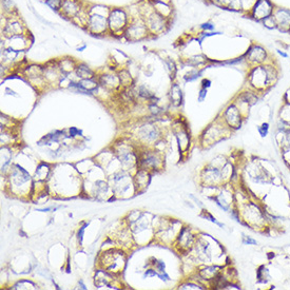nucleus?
<instances>
[{
    "label": "nucleus",
    "instance_id": "obj_16",
    "mask_svg": "<svg viewBox=\"0 0 290 290\" xmlns=\"http://www.w3.org/2000/svg\"><path fill=\"white\" fill-rule=\"evenodd\" d=\"M87 225H88V224H85V225H83L82 227H80V228H79V230H78V233H77V238H78V242H79V244H81V242H82V237H83V232H85V230H86V227H87Z\"/></svg>",
    "mask_w": 290,
    "mask_h": 290
},
{
    "label": "nucleus",
    "instance_id": "obj_19",
    "mask_svg": "<svg viewBox=\"0 0 290 290\" xmlns=\"http://www.w3.org/2000/svg\"><path fill=\"white\" fill-rule=\"evenodd\" d=\"M275 51H276V53H278V55L281 56V57H283V58H288L289 57V55L284 50H281V49H276Z\"/></svg>",
    "mask_w": 290,
    "mask_h": 290
},
{
    "label": "nucleus",
    "instance_id": "obj_15",
    "mask_svg": "<svg viewBox=\"0 0 290 290\" xmlns=\"http://www.w3.org/2000/svg\"><path fill=\"white\" fill-rule=\"evenodd\" d=\"M268 130H269V124H268L267 123L266 124H263L262 127H259V132L261 133V135H262L263 137L267 135Z\"/></svg>",
    "mask_w": 290,
    "mask_h": 290
},
{
    "label": "nucleus",
    "instance_id": "obj_18",
    "mask_svg": "<svg viewBox=\"0 0 290 290\" xmlns=\"http://www.w3.org/2000/svg\"><path fill=\"white\" fill-rule=\"evenodd\" d=\"M155 275H157V272L156 271H154L153 269H149V270H147L145 272V274H143V276L145 278H150V276H155Z\"/></svg>",
    "mask_w": 290,
    "mask_h": 290
},
{
    "label": "nucleus",
    "instance_id": "obj_11",
    "mask_svg": "<svg viewBox=\"0 0 290 290\" xmlns=\"http://www.w3.org/2000/svg\"><path fill=\"white\" fill-rule=\"evenodd\" d=\"M262 24L264 28H266L267 30H270V31H272V30H278V26H276V22H275V19H274V17H273V15H271L270 17L265 19L262 22Z\"/></svg>",
    "mask_w": 290,
    "mask_h": 290
},
{
    "label": "nucleus",
    "instance_id": "obj_3",
    "mask_svg": "<svg viewBox=\"0 0 290 290\" xmlns=\"http://www.w3.org/2000/svg\"><path fill=\"white\" fill-rule=\"evenodd\" d=\"M268 57H269L268 51L263 45L260 44V43H252V44H250L247 52L244 55L245 60L253 67L267 62Z\"/></svg>",
    "mask_w": 290,
    "mask_h": 290
},
{
    "label": "nucleus",
    "instance_id": "obj_21",
    "mask_svg": "<svg viewBox=\"0 0 290 290\" xmlns=\"http://www.w3.org/2000/svg\"><path fill=\"white\" fill-rule=\"evenodd\" d=\"M70 134H71L72 137H74V136H76V135H78V134H81V132L78 129H76V128H71V129H70Z\"/></svg>",
    "mask_w": 290,
    "mask_h": 290
},
{
    "label": "nucleus",
    "instance_id": "obj_1",
    "mask_svg": "<svg viewBox=\"0 0 290 290\" xmlns=\"http://www.w3.org/2000/svg\"><path fill=\"white\" fill-rule=\"evenodd\" d=\"M278 78V71L272 63H265L251 68L248 74V81L256 92L268 90Z\"/></svg>",
    "mask_w": 290,
    "mask_h": 290
},
{
    "label": "nucleus",
    "instance_id": "obj_4",
    "mask_svg": "<svg viewBox=\"0 0 290 290\" xmlns=\"http://www.w3.org/2000/svg\"><path fill=\"white\" fill-rule=\"evenodd\" d=\"M278 31L281 33H290V9L282 7H275L273 12Z\"/></svg>",
    "mask_w": 290,
    "mask_h": 290
},
{
    "label": "nucleus",
    "instance_id": "obj_17",
    "mask_svg": "<svg viewBox=\"0 0 290 290\" xmlns=\"http://www.w3.org/2000/svg\"><path fill=\"white\" fill-rule=\"evenodd\" d=\"M243 243L244 244H248V245H256V242L254 240H252V238L248 237V236H244L243 238Z\"/></svg>",
    "mask_w": 290,
    "mask_h": 290
},
{
    "label": "nucleus",
    "instance_id": "obj_9",
    "mask_svg": "<svg viewBox=\"0 0 290 290\" xmlns=\"http://www.w3.org/2000/svg\"><path fill=\"white\" fill-rule=\"evenodd\" d=\"M256 0H237L238 2V7H240V11L243 13H246L248 14L249 11L251 10L252 5L254 4Z\"/></svg>",
    "mask_w": 290,
    "mask_h": 290
},
{
    "label": "nucleus",
    "instance_id": "obj_6",
    "mask_svg": "<svg viewBox=\"0 0 290 290\" xmlns=\"http://www.w3.org/2000/svg\"><path fill=\"white\" fill-rule=\"evenodd\" d=\"M195 236L191 233V230L189 227H184L181 228L180 234L177 236V245L180 247V250H189L192 248L194 244Z\"/></svg>",
    "mask_w": 290,
    "mask_h": 290
},
{
    "label": "nucleus",
    "instance_id": "obj_14",
    "mask_svg": "<svg viewBox=\"0 0 290 290\" xmlns=\"http://www.w3.org/2000/svg\"><path fill=\"white\" fill-rule=\"evenodd\" d=\"M204 289V287L199 286V285H196V284H193V283H188V284H185V285H181L180 286V289Z\"/></svg>",
    "mask_w": 290,
    "mask_h": 290
},
{
    "label": "nucleus",
    "instance_id": "obj_2",
    "mask_svg": "<svg viewBox=\"0 0 290 290\" xmlns=\"http://www.w3.org/2000/svg\"><path fill=\"white\" fill-rule=\"evenodd\" d=\"M274 10L275 4L271 0H256L247 15L254 21L262 23L273 14Z\"/></svg>",
    "mask_w": 290,
    "mask_h": 290
},
{
    "label": "nucleus",
    "instance_id": "obj_5",
    "mask_svg": "<svg viewBox=\"0 0 290 290\" xmlns=\"http://www.w3.org/2000/svg\"><path fill=\"white\" fill-rule=\"evenodd\" d=\"M225 120L228 123L230 128H238L242 124V113L234 104L230 105L224 113Z\"/></svg>",
    "mask_w": 290,
    "mask_h": 290
},
{
    "label": "nucleus",
    "instance_id": "obj_8",
    "mask_svg": "<svg viewBox=\"0 0 290 290\" xmlns=\"http://www.w3.org/2000/svg\"><path fill=\"white\" fill-rule=\"evenodd\" d=\"M171 100L175 105H180L183 100V92L177 85H174L171 89Z\"/></svg>",
    "mask_w": 290,
    "mask_h": 290
},
{
    "label": "nucleus",
    "instance_id": "obj_13",
    "mask_svg": "<svg viewBox=\"0 0 290 290\" xmlns=\"http://www.w3.org/2000/svg\"><path fill=\"white\" fill-rule=\"evenodd\" d=\"M206 96H207V89L206 88H200L199 91V96H197V100H199V102L204 101L206 99Z\"/></svg>",
    "mask_w": 290,
    "mask_h": 290
},
{
    "label": "nucleus",
    "instance_id": "obj_12",
    "mask_svg": "<svg viewBox=\"0 0 290 290\" xmlns=\"http://www.w3.org/2000/svg\"><path fill=\"white\" fill-rule=\"evenodd\" d=\"M199 28L203 32H212L215 30V26H214V23L210 22V21H207V22L200 24Z\"/></svg>",
    "mask_w": 290,
    "mask_h": 290
},
{
    "label": "nucleus",
    "instance_id": "obj_22",
    "mask_svg": "<svg viewBox=\"0 0 290 290\" xmlns=\"http://www.w3.org/2000/svg\"><path fill=\"white\" fill-rule=\"evenodd\" d=\"M83 49H86V45H83V47H81V48H78V51H81V50H83Z\"/></svg>",
    "mask_w": 290,
    "mask_h": 290
},
{
    "label": "nucleus",
    "instance_id": "obj_20",
    "mask_svg": "<svg viewBox=\"0 0 290 290\" xmlns=\"http://www.w3.org/2000/svg\"><path fill=\"white\" fill-rule=\"evenodd\" d=\"M211 86V80L210 79H203V81H202V87L203 88H206V89H208L209 87Z\"/></svg>",
    "mask_w": 290,
    "mask_h": 290
},
{
    "label": "nucleus",
    "instance_id": "obj_7",
    "mask_svg": "<svg viewBox=\"0 0 290 290\" xmlns=\"http://www.w3.org/2000/svg\"><path fill=\"white\" fill-rule=\"evenodd\" d=\"M221 268L216 266H211V267H206L205 269L199 271V275L202 276L204 280H215L216 276L219 275V270Z\"/></svg>",
    "mask_w": 290,
    "mask_h": 290
},
{
    "label": "nucleus",
    "instance_id": "obj_10",
    "mask_svg": "<svg viewBox=\"0 0 290 290\" xmlns=\"http://www.w3.org/2000/svg\"><path fill=\"white\" fill-rule=\"evenodd\" d=\"M77 75L78 76H80L81 78L88 79V78H91L92 76H93V72H92L88 67L79 66L77 68Z\"/></svg>",
    "mask_w": 290,
    "mask_h": 290
}]
</instances>
